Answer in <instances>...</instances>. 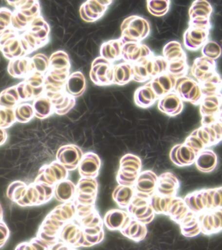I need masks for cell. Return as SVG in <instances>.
Masks as SVG:
<instances>
[{
  "label": "cell",
  "mask_w": 222,
  "mask_h": 250,
  "mask_svg": "<svg viewBox=\"0 0 222 250\" xmlns=\"http://www.w3.org/2000/svg\"><path fill=\"white\" fill-rule=\"evenodd\" d=\"M121 30L123 42H141L149 35L150 26L144 18L131 16L123 21Z\"/></svg>",
  "instance_id": "6da1fadb"
},
{
  "label": "cell",
  "mask_w": 222,
  "mask_h": 250,
  "mask_svg": "<svg viewBox=\"0 0 222 250\" xmlns=\"http://www.w3.org/2000/svg\"><path fill=\"white\" fill-rule=\"evenodd\" d=\"M174 91L183 101L190 102L194 105L200 104L204 97L200 83L185 76L177 78Z\"/></svg>",
  "instance_id": "7a4b0ae2"
},
{
  "label": "cell",
  "mask_w": 222,
  "mask_h": 250,
  "mask_svg": "<svg viewBox=\"0 0 222 250\" xmlns=\"http://www.w3.org/2000/svg\"><path fill=\"white\" fill-rule=\"evenodd\" d=\"M90 77L95 85L113 84L114 64L102 57L97 58L92 64Z\"/></svg>",
  "instance_id": "3957f363"
},
{
  "label": "cell",
  "mask_w": 222,
  "mask_h": 250,
  "mask_svg": "<svg viewBox=\"0 0 222 250\" xmlns=\"http://www.w3.org/2000/svg\"><path fill=\"white\" fill-rule=\"evenodd\" d=\"M112 3L109 1H87L81 6L79 10L81 19L88 22H93L104 15L107 7Z\"/></svg>",
  "instance_id": "277c9868"
},
{
  "label": "cell",
  "mask_w": 222,
  "mask_h": 250,
  "mask_svg": "<svg viewBox=\"0 0 222 250\" xmlns=\"http://www.w3.org/2000/svg\"><path fill=\"white\" fill-rule=\"evenodd\" d=\"M209 29L190 25L184 35L185 46L189 50H196L207 42Z\"/></svg>",
  "instance_id": "5b68a950"
},
{
  "label": "cell",
  "mask_w": 222,
  "mask_h": 250,
  "mask_svg": "<svg viewBox=\"0 0 222 250\" xmlns=\"http://www.w3.org/2000/svg\"><path fill=\"white\" fill-rule=\"evenodd\" d=\"M151 56L153 54L149 48L141 42L124 43L122 58L126 62L134 63L142 59Z\"/></svg>",
  "instance_id": "8992f818"
},
{
  "label": "cell",
  "mask_w": 222,
  "mask_h": 250,
  "mask_svg": "<svg viewBox=\"0 0 222 250\" xmlns=\"http://www.w3.org/2000/svg\"><path fill=\"white\" fill-rule=\"evenodd\" d=\"M177 78L168 72L160 74L149 81L152 89L160 99L174 90Z\"/></svg>",
  "instance_id": "52a82bcc"
},
{
  "label": "cell",
  "mask_w": 222,
  "mask_h": 250,
  "mask_svg": "<svg viewBox=\"0 0 222 250\" xmlns=\"http://www.w3.org/2000/svg\"><path fill=\"white\" fill-rule=\"evenodd\" d=\"M158 108L169 116L179 115L183 109V100L175 91L170 92L160 98Z\"/></svg>",
  "instance_id": "ba28073f"
},
{
  "label": "cell",
  "mask_w": 222,
  "mask_h": 250,
  "mask_svg": "<svg viewBox=\"0 0 222 250\" xmlns=\"http://www.w3.org/2000/svg\"><path fill=\"white\" fill-rule=\"evenodd\" d=\"M191 72L202 83L216 73L215 61L204 56L196 59Z\"/></svg>",
  "instance_id": "9c48e42d"
},
{
  "label": "cell",
  "mask_w": 222,
  "mask_h": 250,
  "mask_svg": "<svg viewBox=\"0 0 222 250\" xmlns=\"http://www.w3.org/2000/svg\"><path fill=\"white\" fill-rule=\"evenodd\" d=\"M170 155L172 161L179 166H190L195 162L197 154L192 148L186 144L177 145L173 148Z\"/></svg>",
  "instance_id": "30bf717a"
},
{
  "label": "cell",
  "mask_w": 222,
  "mask_h": 250,
  "mask_svg": "<svg viewBox=\"0 0 222 250\" xmlns=\"http://www.w3.org/2000/svg\"><path fill=\"white\" fill-rule=\"evenodd\" d=\"M86 80L85 76L81 72H75L70 74L66 80L64 89L66 93L72 97L77 98L83 95L85 91Z\"/></svg>",
  "instance_id": "8fae6325"
},
{
  "label": "cell",
  "mask_w": 222,
  "mask_h": 250,
  "mask_svg": "<svg viewBox=\"0 0 222 250\" xmlns=\"http://www.w3.org/2000/svg\"><path fill=\"white\" fill-rule=\"evenodd\" d=\"M134 99L138 106L147 108L151 106L159 99L152 89L149 82H148L136 90L134 93Z\"/></svg>",
  "instance_id": "7c38bea8"
},
{
  "label": "cell",
  "mask_w": 222,
  "mask_h": 250,
  "mask_svg": "<svg viewBox=\"0 0 222 250\" xmlns=\"http://www.w3.org/2000/svg\"><path fill=\"white\" fill-rule=\"evenodd\" d=\"M195 163L200 171L209 173L214 171L217 166V156L212 150L204 149L197 154Z\"/></svg>",
  "instance_id": "4fadbf2b"
},
{
  "label": "cell",
  "mask_w": 222,
  "mask_h": 250,
  "mask_svg": "<svg viewBox=\"0 0 222 250\" xmlns=\"http://www.w3.org/2000/svg\"><path fill=\"white\" fill-rule=\"evenodd\" d=\"M123 46L120 38L104 42L101 46L100 56L111 62H115L122 58Z\"/></svg>",
  "instance_id": "5bb4252c"
},
{
  "label": "cell",
  "mask_w": 222,
  "mask_h": 250,
  "mask_svg": "<svg viewBox=\"0 0 222 250\" xmlns=\"http://www.w3.org/2000/svg\"><path fill=\"white\" fill-rule=\"evenodd\" d=\"M132 80V64L128 62L114 64L113 84L125 85Z\"/></svg>",
  "instance_id": "9a60e30c"
},
{
  "label": "cell",
  "mask_w": 222,
  "mask_h": 250,
  "mask_svg": "<svg viewBox=\"0 0 222 250\" xmlns=\"http://www.w3.org/2000/svg\"><path fill=\"white\" fill-rule=\"evenodd\" d=\"M212 9L208 2L195 1L190 9V21L197 20H209Z\"/></svg>",
  "instance_id": "2e32d148"
},
{
  "label": "cell",
  "mask_w": 222,
  "mask_h": 250,
  "mask_svg": "<svg viewBox=\"0 0 222 250\" xmlns=\"http://www.w3.org/2000/svg\"><path fill=\"white\" fill-rule=\"evenodd\" d=\"M163 57L168 62L186 59L181 44L176 41H172L166 45L163 49Z\"/></svg>",
  "instance_id": "e0dca14e"
},
{
  "label": "cell",
  "mask_w": 222,
  "mask_h": 250,
  "mask_svg": "<svg viewBox=\"0 0 222 250\" xmlns=\"http://www.w3.org/2000/svg\"><path fill=\"white\" fill-rule=\"evenodd\" d=\"M52 70H70V63L68 55L62 51H58L52 55L50 59Z\"/></svg>",
  "instance_id": "ac0fdd59"
},
{
  "label": "cell",
  "mask_w": 222,
  "mask_h": 250,
  "mask_svg": "<svg viewBox=\"0 0 222 250\" xmlns=\"http://www.w3.org/2000/svg\"><path fill=\"white\" fill-rule=\"evenodd\" d=\"M169 4L170 1H148V10L155 17H162L168 11Z\"/></svg>",
  "instance_id": "d6986e66"
},
{
  "label": "cell",
  "mask_w": 222,
  "mask_h": 250,
  "mask_svg": "<svg viewBox=\"0 0 222 250\" xmlns=\"http://www.w3.org/2000/svg\"><path fill=\"white\" fill-rule=\"evenodd\" d=\"M202 53L204 57L215 60L221 56V47L213 41H207L203 46Z\"/></svg>",
  "instance_id": "ffe728a7"
},
{
  "label": "cell",
  "mask_w": 222,
  "mask_h": 250,
  "mask_svg": "<svg viewBox=\"0 0 222 250\" xmlns=\"http://www.w3.org/2000/svg\"><path fill=\"white\" fill-rule=\"evenodd\" d=\"M167 72L172 74L175 77L179 78L184 76L187 71L186 59H183L176 62H168Z\"/></svg>",
  "instance_id": "44dd1931"
},
{
  "label": "cell",
  "mask_w": 222,
  "mask_h": 250,
  "mask_svg": "<svg viewBox=\"0 0 222 250\" xmlns=\"http://www.w3.org/2000/svg\"><path fill=\"white\" fill-rule=\"evenodd\" d=\"M37 57L35 61V68L40 72L46 71L50 66V60L44 54H39Z\"/></svg>",
  "instance_id": "7402d4cb"
},
{
  "label": "cell",
  "mask_w": 222,
  "mask_h": 250,
  "mask_svg": "<svg viewBox=\"0 0 222 250\" xmlns=\"http://www.w3.org/2000/svg\"><path fill=\"white\" fill-rule=\"evenodd\" d=\"M21 13H22L23 15H25V17H29L33 15L30 10H21Z\"/></svg>",
  "instance_id": "603a6c76"
},
{
  "label": "cell",
  "mask_w": 222,
  "mask_h": 250,
  "mask_svg": "<svg viewBox=\"0 0 222 250\" xmlns=\"http://www.w3.org/2000/svg\"><path fill=\"white\" fill-rule=\"evenodd\" d=\"M9 93L10 94V95L13 96V97H15L16 99H18V97L17 92L15 91V90L10 89Z\"/></svg>",
  "instance_id": "cb8c5ba5"
},
{
  "label": "cell",
  "mask_w": 222,
  "mask_h": 250,
  "mask_svg": "<svg viewBox=\"0 0 222 250\" xmlns=\"http://www.w3.org/2000/svg\"><path fill=\"white\" fill-rule=\"evenodd\" d=\"M18 17L19 20H20L21 21H22V22H27V19L26 17H25V15H23L22 13H19L18 14Z\"/></svg>",
  "instance_id": "d4e9b609"
},
{
  "label": "cell",
  "mask_w": 222,
  "mask_h": 250,
  "mask_svg": "<svg viewBox=\"0 0 222 250\" xmlns=\"http://www.w3.org/2000/svg\"><path fill=\"white\" fill-rule=\"evenodd\" d=\"M21 52L20 47H18V48L17 50H16V52H15V54H14V56L18 57L20 56Z\"/></svg>",
  "instance_id": "484cf974"
},
{
  "label": "cell",
  "mask_w": 222,
  "mask_h": 250,
  "mask_svg": "<svg viewBox=\"0 0 222 250\" xmlns=\"http://www.w3.org/2000/svg\"><path fill=\"white\" fill-rule=\"evenodd\" d=\"M19 69L20 70L21 72L24 71L25 65L22 62H19Z\"/></svg>",
  "instance_id": "4316f807"
},
{
  "label": "cell",
  "mask_w": 222,
  "mask_h": 250,
  "mask_svg": "<svg viewBox=\"0 0 222 250\" xmlns=\"http://www.w3.org/2000/svg\"><path fill=\"white\" fill-rule=\"evenodd\" d=\"M6 169H5V168L0 169V176H5L6 174H7L9 171H6Z\"/></svg>",
  "instance_id": "83f0119b"
},
{
  "label": "cell",
  "mask_w": 222,
  "mask_h": 250,
  "mask_svg": "<svg viewBox=\"0 0 222 250\" xmlns=\"http://www.w3.org/2000/svg\"><path fill=\"white\" fill-rule=\"evenodd\" d=\"M218 120L222 123V109L220 111L219 116H218Z\"/></svg>",
  "instance_id": "f1b7e54d"
}]
</instances>
